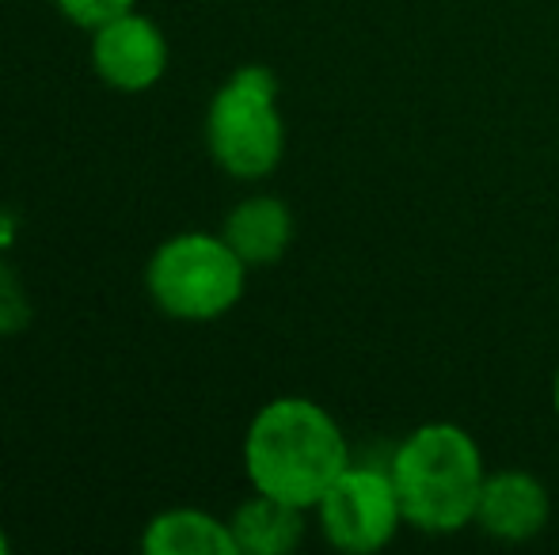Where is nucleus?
<instances>
[{
    "label": "nucleus",
    "instance_id": "nucleus-9",
    "mask_svg": "<svg viewBox=\"0 0 559 555\" xmlns=\"http://www.w3.org/2000/svg\"><path fill=\"white\" fill-rule=\"evenodd\" d=\"M305 514L301 506L282 503L263 491H251L233 514L228 529L240 555H289L305 541Z\"/></svg>",
    "mask_w": 559,
    "mask_h": 555
},
{
    "label": "nucleus",
    "instance_id": "nucleus-7",
    "mask_svg": "<svg viewBox=\"0 0 559 555\" xmlns=\"http://www.w3.org/2000/svg\"><path fill=\"white\" fill-rule=\"evenodd\" d=\"M548 521H552V495L537 475L525 468L487 472L476 503V521H472L479 533L502 544H525L545 533Z\"/></svg>",
    "mask_w": 559,
    "mask_h": 555
},
{
    "label": "nucleus",
    "instance_id": "nucleus-4",
    "mask_svg": "<svg viewBox=\"0 0 559 555\" xmlns=\"http://www.w3.org/2000/svg\"><path fill=\"white\" fill-rule=\"evenodd\" d=\"M248 263L222 232H176L145 263V293L168 319L214 324L243 301Z\"/></svg>",
    "mask_w": 559,
    "mask_h": 555
},
{
    "label": "nucleus",
    "instance_id": "nucleus-8",
    "mask_svg": "<svg viewBox=\"0 0 559 555\" xmlns=\"http://www.w3.org/2000/svg\"><path fill=\"white\" fill-rule=\"evenodd\" d=\"M294 209L278 194H248L228 209L222 221V237L251 270L274 267L294 244Z\"/></svg>",
    "mask_w": 559,
    "mask_h": 555
},
{
    "label": "nucleus",
    "instance_id": "nucleus-10",
    "mask_svg": "<svg viewBox=\"0 0 559 555\" xmlns=\"http://www.w3.org/2000/svg\"><path fill=\"white\" fill-rule=\"evenodd\" d=\"M141 552L148 555H240L228 518L199 506H171L148 518L141 533Z\"/></svg>",
    "mask_w": 559,
    "mask_h": 555
},
{
    "label": "nucleus",
    "instance_id": "nucleus-5",
    "mask_svg": "<svg viewBox=\"0 0 559 555\" xmlns=\"http://www.w3.org/2000/svg\"><path fill=\"white\" fill-rule=\"evenodd\" d=\"M312 514H317L324 541L350 555H373L389 548L404 529V506H400L389 464L373 468L350 460L324 491V498L312 506Z\"/></svg>",
    "mask_w": 559,
    "mask_h": 555
},
{
    "label": "nucleus",
    "instance_id": "nucleus-6",
    "mask_svg": "<svg viewBox=\"0 0 559 555\" xmlns=\"http://www.w3.org/2000/svg\"><path fill=\"white\" fill-rule=\"evenodd\" d=\"M88 35H92L88 58L96 76L107 88L126 92V96L156 88L171 65L168 35L160 31V23L148 20L138 8L118 15L111 23H104V27L88 31Z\"/></svg>",
    "mask_w": 559,
    "mask_h": 555
},
{
    "label": "nucleus",
    "instance_id": "nucleus-11",
    "mask_svg": "<svg viewBox=\"0 0 559 555\" xmlns=\"http://www.w3.org/2000/svg\"><path fill=\"white\" fill-rule=\"evenodd\" d=\"M53 8H58L73 27L96 31V27H104V23L118 20V15L133 12L138 0H53Z\"/></svg>",
    "mask_w": 559,
    "mask_h": 555
},
{
    "label": "nucleus",
    "instance_id": "nucleus-13",
    "mask_svg": "<svg viewBox=\"0 0 559 555\" xmlns=\"http://www.w3.org/2000/svg\"><path fill=\"white\" fill-rule=\"evenodd\" d=\"M8 548H12V541H8V533L0 529V555H8Z\"/></svg>",
    "mask_w": 559,
    "mask_h": 555
},
{
    "label": "nucleus",
    "instance_id": "nucleus-1",
    "mask_svg": "<svg viewBox=\"0 0 559 555\" xmlns=\"http://www.w3.org/2000/svg\"><path fill=\"white\" fill-rule=\"evenodd\" d=\"M240 457L251 491L312 514L350 464V442L324 403L309 396H274L251 415Z\"/></svg>",
    "mask_w": 559,
    "mask_h": 555
},
{
    "label": "nucleus",
    "instance_id": "nucleus-2",
    "mask_svg": "<svg viewBox=\"0 0 559 555\" xmlns=\"http://www.w3.org/2000/svg\"><path fill=\"white\" fill-rule=\"evenodd\" d=\"M389 475L396 483L404 526L427 536H453L476 521L487 480L484 449L461 422H423L392 449Z\"/></svg>",
    "mask_w": 559,
    "mask_h": 555
},
{
    "label": "nucleus",
    "instance_id": "nucleus-3",
    "mask_svg": "<svg viewBox=\"0 0 559 555\" xmlns=\"http://www.w3.org/2000/svg\"><path fill=\"white\" fill-rule=\"evenodd\" d=\"M206 153L228 179L259 183L286 156V119L278 107V76L266 65H240L210 96L202 119Z\"/></svg>",
    "mask_w": 559,
    "mask_h": 555
},
{
    "label": "nucleus",
    "instance_id": "nucleus-12",
    "mask_svg": "<svg viewBox=\"0 0 559 555\" xmlns=\"http://www.w3.org/2000/svg\"><path fill=\"white\" fill-rule=\"evenodd\" d=\"M552 411L559 419V365H556V377H552Z\"/></svg>",
    "mask_w": 559,
    "mask_h": 555
}]
</instances>
